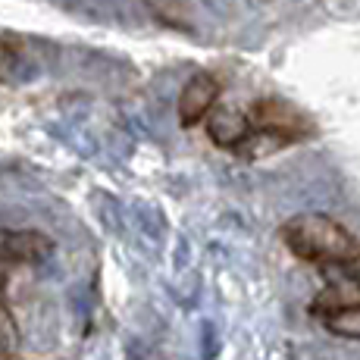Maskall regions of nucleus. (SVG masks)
Returning a JSON list of instances; mask_svg holds the SVG:
<instances>
[{"label": "nucleus", "instance_id": "obj_9", "mask_svg": "<svg viewBox=\"0 0 360 360\" xmlns=\"http://www.w3.org/2000/svg\"><path fill=\"white\" fill-rule=\"evenodd\" d=\"M19 351V329L10 314V304L4 295V279H0V360H13Z\"/></svg>", "mask_w": 360, "mask_h": 360}, {"label": "nucleus", "instance_id": "obj_3", "mask_svg": "<svg viewBox=\"0 0 360 360\" xmlns=\"http://www.w3.org/2000/svg\"><path fill=\"white\" fill-rule=\"evenodd\" d=\"M53 254V238L38 229H0V266H32Z\"/></svg>", "mask_w": 360, "mask_h": 360}, {"label": "nucleus", "instance_id": "obj_11", "mask_svg": "<svg viewBox=\"0 0 360 360\" xmlns=\"http://www.w3.org/2000/svg\"><path fill=\"white\" fill-rule=\"evenodd\" d=\"M348 269H351V276H354V282H357V288H360V254L348 263Z\"/></svg>", "mask_w": 360, "mask_h": 360}, {"label": "nucleus", "instance_id": "obj_6", "mask_svg": "<svg viewBox=\"0 0 360 360\" xmlns=\"http://www.w3.org/2000/svg\"><path fill=\"white\" fill-rule=\"evenodd\" d=\"M148 13L157 19L166 29H176V32H188L191 29V13L185 6V0H144Z\"/></svg>", "mask_w": 360, "mask_h": 360}, {"label": "nucleus", "instance_id": "obj_1", "mask_svg": "<svg viewBox=\"0 0 360 360\" xmlns=\"http://www.w3.org/2000/svg\"><path fill=\"white\" fill-rule=\"evenodd\" d=\"M282 241L297 260L329 266L351 263L360 254L357 238L326 213H301L282 226Z\"/></svg>", "mask_w": 360, "mask_h": 360}, {"label": "nucleus", "instance_id": "obj_10", "mask_svg": "<svg viewBox=\"0 0 360 360\" xmlns=\"http://www.w3.org/2000/svg\"><path fill=\"white\" fill-rule=\"evenodd\" d=\"M16 72V51L6 41H0V82H10Z\"/></svg>", "mask_w": 360, "mask_h": 360}, {"label": "nucleus", "instance_id": "obj_12", "mask_svg": "<svg viewBox=\"0 0 360 360\" xmlns=\"http://www.w3.org/2000/svg\"><path fill=\"white\" fill-rule=\"evenodd\" d=\"M251 4H269V0H251Z\"/></svg>", "mask_w": 360, "mask_h": 360}, {"label": "nucleus", "instance_id": "obj_4", "mask_svg": "<svg viewBox=\"0 0 360 360\" xmlns=\"http://www.w3.org/2000/svg\"><path fill=\"white\" fill-rule=\"evenodd\" d=\"M217 98H219V79H217V75L195 72L182 85V91H179V101H176L179 122H182L185 129L204 122L207 113L217 107Z\"/></svg>", "mask_w": 360, "mask_h": 360}, {"label": "nucleus", "instance_id": "obj_7", "mask_svg": "<svg viewBox=\"0 0 360 360\" xmlns=\"http://www.w3.org/2000/svg\"><path fill=\"white\" fill-rule=\"evenodd\" d=\"M288 144H292V141H288V138H282V135L251 129V135H248L235 150H238L241 157H248V160H260V157H273V154H279V150H285Z\"/></svg>", "mask_w": 360, "mask_h": 360}, {"label": "nucleus", "instance_id": "obj_5", "mask_svg": "<svg viewBox=\"0 0 360 360\" xmlns=\"http://www.w3.org/2000/svg\"><path fill=\"white\" fill-rule=\"evenodd\" d=\"M207 135L217 148H226V150H235L248 135H251V120L248 113L235 107H217L207 113Z\"/></svg>", "mask_w": 360, "mask_h": 360}, {"label": "nucleus", "instance_id": "obj_2", "mask_svg": "<svg viewBox=\"0 0 360 360\" xmlns=\"http://www.w3.org/2000/svg\"><path fill=\"white\" fill-rule=\"evenodd\" d=\"M248 120H251V129L257 131H273V135H282L288 138V141H301V138H307L314 126H310V120L301 113L297 107H292L288 101H276V98H266V101H257L251 107V113H248Z\"/></svg>", "mask_w": 360, "mask_h": 360}, {"label": "nucleus", "instance_id": "obj_8", "mask_svg": "<svg viewBox=\"0 0 360 360\" xmlns=\"http://www.w3.org/2000/svg\"><path fill=\"white\" fill-rule=\"evenodd\" d=\"M320 323L326 326V332H332V335L354 338V342H360V304H354V307L332 310V314L320 316Z\"/></svg>", "mask_w": 360, "mask_h": 360}]
</instances>
